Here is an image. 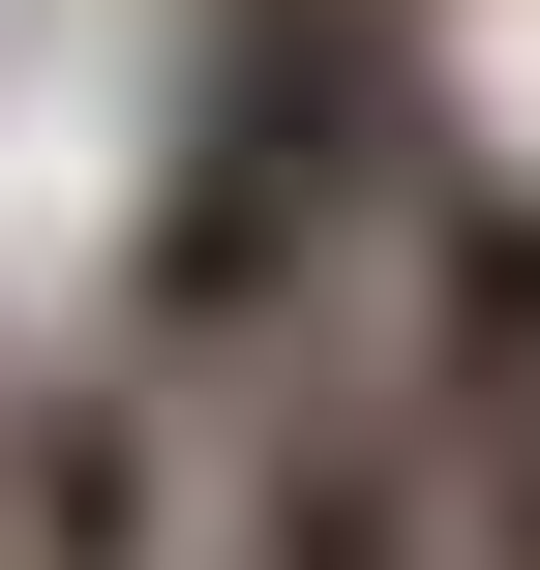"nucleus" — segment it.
<instances>
[{
	"label": "nucleus",
	"instance_id": "nucleus-3",
	"mask_svg": "<svg viewBox=\"0 0 540 570\" xmlns=\"http://www.w3.org/2000/svg\"><path fill=\"white\" fill-rule=\"evenodd\" d=\"M0 541H30V570H180V421H150V361L30 391V451H0Z\"/></svg>",
	"mask_w": 540,
	"mask_h": 570
},
{
	"label": "nucleus",
	"instance_id": "nucleus-2",
	"mask_svg": "<svg viewBox=\"0 0 540 570\" xmlns=\"http://www.w3.org/2000/svg\"><path fill=\"white\" fill-rule=\"evenodd\" d=\"M240 570H481V541H451V451L391 391H301L271 481H240Z\"/></svg>",
	"mask_w": 540,
	"mask_h": 570
},
{
	"label": "nucleus",
	"instance_id": "nucleus-4",
	"mask_svg": "<svg viewBox=\"0 0 540 570\" xmlns=\"http://www.w3.org/2000/svg\"><path fill=\"white\" fill-rule=\"evenodd\" d=\"M451 541H481V570H540V421H451Z\"/></svg>",
	"mask_w": 540,
	"mask_h": 570
},
{
	"label": "nucleus",
	"instance_id": "nucleus-1",
	"mask_svg": "<svg viewBox=\"0 0 540 570\" xmlns=\"http://www.w3.org/2000/svg\"><path fill=\"white\" fill-rule=\"evenodd\" d=\"M421 150H451V120H421V30H391V0H210V90H180L120 361H150V391H180V361H301V331L391 271Z\"/></svg>",
	"mask_w": 540,
	"mask_h": 570
}]
</instances>
